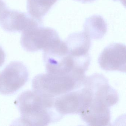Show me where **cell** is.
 I'll use <instances>...</instances> for the list:
<instances>
[{"instance_id":"1","label":"cell","mask_w":126,"mask_h":126,"mask_svg":"<svg viewBox=\"0 0 126 126\" xmlns=\"http://www.w3.org/2000/svg\"><path fill=\"white\" fill-rule=\"evenodd\" d=\"M84 83L90 95L87 105L79 113L82 119L91 126L110 125V108L118 102V92L110 85L108 79L101 74L86 76Z\"/></svg>"},{"instance_id":"2","label":"cell","mask_w":126,"mask_h":126,"mask_svg":"<svg viewBox=\"0 0 126 126\" xmlns=\"http://www.w3.org/2000/svg\"><path fill=\"white\" fill-rule=\"evenodd\" d=\"M16 104L20 113L18 122L22 125L46 126L63 118L33 90L22 93Z\"/></svg>"},{"instance_id":"3","label":"cell","mask_w":126,"mask_h":126,"mask_svg":"<svg viewBox=\"0 0 126 126\" xmlns=\"http://www.w3.org/2000/svg\"><path fill=\"white\" fill-rule=\"evenodd\" d=\"M85 77L73 73L41 74L33 79L32 90L43 98L54 102L56 97L81 88Z\"/></svg>"},{"instance_id":"4","label":"cell","mask_w":126,"mask_h":126,"mask_svg":"<svg viewBox=\"0 0 126 126\" xmlns=\"http://www.w3.org/2000/svg\"><path fill=\"white\" fill-rule=\"evenodd\" d=\"M43 59L49 73L84 75L86 72L84 64L71 55L65 42L60 39L43 49Z\"/></svg>"},{"instance_id":"5","label":"cell","mask_w":126,"mask_h":126,"mask_svg":"<svg viewBox=\"0 0 126 126\" xmlns=\"http://www.w3.org/2000/svg\"><path fill=\"white\" fill-rule=\"evenodd\" d=\"M42 23L35 20L22 32L20 43L29 52H35L44 48L60 39L53 29L43 27Z\"/></svg>"},{"instance_id":"6","label":"cell","mask_w":126,"mask_h":126,"mask_svg":"<svg viewBox=\"0 0 126 126\" xmlns=\"http://www.w3.org/2000/svg\"><path fill=\"white\" fill-rule=\"evenodd\" d=\"M29 76L26 66L21 62H12L0 73V93L11 95L28 81Z\"/></svg>"},{"instance_id":"7","label":"cell","mask_w":126,"mask_h":126,"mask_svg":"<svg viewBox=\"0 0 126 126\" xmlns=\"http://www.w3.org/2000/svg\"><path fill=\"white\" fill-rule=\"evenodd\" d=\"M100 67L106 71L126 72V46L113 43L104 48L98 59Z\"/></svg>"},{"instance_id":"8","label":"cell","mask_w":126,"mask_h":126,"mask_svg":"<svg viewBox=\"0 0 126 126\" xmlns=\"http://www.w3.org/2000/svg\"><path fill=\"white\" fill-rule=\"evenodd\" d=\"M82 87L55 98L54 108L63 118L68 114H79L82 110L84 104Z\"/></svg>"},{"instance_id":"9","label":"cell","mask_w":126,"mask_h":126,"mask_svg":"<svg viewBox=\"0 0 126 126\" xmlns=\"http://www.w3.org/2000/svg\"><path fill=\"white\" fill-rule=\"evenodd\" d=\"M37 20L30 15L6 8L0 15V25L2 28L9 32H23Z\"/></svg>"},{"instance_id":"10","label":"cell","mask_w":126,"mask_h":126,"mask_svg":"<svg viewBox=\"0 0 126 126\" xmlns=\"http://www.w3.org/2000/svg\"><path fill=\"white\" fill-rule=\"evenodd\" d=\"M91 39L84 32L71 34L65 41L71 55L79 60L91 59L89 51Z\"/></svg>"},{"instance_id":"11","label":"cell","mask_w":126,"mask_h":126,"mask_svg":"<svg viewBox=\"0 0 126 126\" xmlns=\"http://www.w3.org/2000/svg\"><path fill=\"white\" fill-rule=\"evenodd\" d=\"M84 31L91 39H101L107 30L106 22L102 17L95 15L86 19L84 25Z\"/></svg>"},{"instance_id":"12","label":"cell","mask_w":126,"mask_h":126,"mask_svg":"<svg viewBox=\"0 0 126 126\" xmlns=\"http://www.w3.org/2000/svg\"><path fill=\"white\" fill-rule=\"evenodd\" d=\"M58 0H27V8L29 15L40 22Z\"/></svg>"},{"instance_id":"13","label":"cell","mask_w":126,"mask_h":126,"mask_svg":"<svg viewBox=\"0 0 126 126\" xmlns=\"http://www.w3.org/2000/svg\"><path fill=\"white\" fill-rule=\"evenodd\" d=\"M6 54L2 47L0 46V67L3 65L5 61Z\"/></svg>"},{"instance_id":"14","label":"cell","mask_w":126,"mask_h":126,"mask_svg":"<svg viewBox=\"0 0 126 126\" xmlns=\"http://www.w3.org/2000/svg\"><path fill=\"white\" fill-rule=\"evenodd\" d=\"M6 7H7V6L3 0H0V14Z\"/></svg>"},{"instance_id":"15","label":"cell","mask_w":126,"mask_h":126,"mask_svg":"<svg viewBox=\"0 0 126 126\" xmlns=\"http://www.w3.org/2000/svg\"><path fill=\"white\" fill-rule=\"evenodd\" d=\"M77 0V1L85 3L92 2H94L95 0Z\"/></svg>"},{"instance_id":"16","label":"cell","mask_w":126,"mask_h":126,"mask_svg":"<svg viewBox=\"0 0 126 126\" xmlns=\"http://www.w3.org/2000/svg\"><path fill=\"white\" fill-rule=\"evenodd\" d=\"M115 1H119L121 2V3L125 6V4H126V0H113Z\"/></svg>"}]
</instances>
